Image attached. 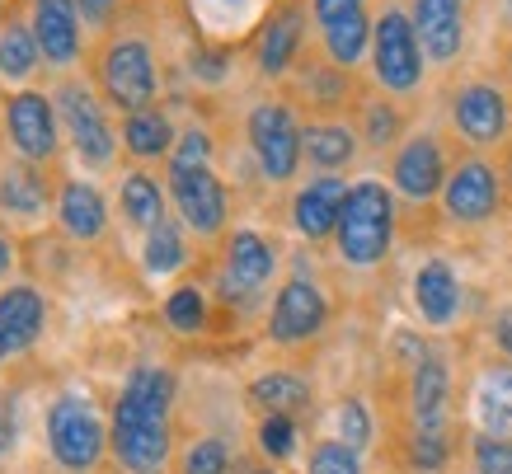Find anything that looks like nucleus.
I'll use <instances>...</instances> for the list:
<instances>
[{
	"mask_svg": "<svg viewBox=\"0 0 512 474\" xmlns=\"http://www.w3.org/2000/svg\"><path fill=\"white\" fill-rule=\"evenodd\" d=\"M409 456H414L419 470H442V465H447V437H442V432H414Z\"/></svg>",
	"mask_w": 512,
	"mask_h": 474,
	"instance_id": "39",
	"label": "nucleus"
},
{
	"mask_svg": "<svg viewBox=\"0 0 512 474\" xmlns=\"http://www.w3.org/2000/svg\"><path fill=\"white\" fill-rule=\"evenodd\" d=\"M165 320L179 329V334H198L202 324H207V301H202L198 287H179L165 301Z\"/></svg>",
	"mask_w": 512,
	"mask_h": 474,
	"instance_id": "33",
	"label": "nucleus"
},
{
	"mask_svg": "<svg viewBox=\"0 0 512 474\" xmlns=\"http://www.w3.org/2000/svg\"><path fill=\"white\" fill-rule=\"evenodd\" d=\"M311 474H362V460H357L353 446L343 442H320L311 451Z\"/></svg>",
	"mask_w": 512,
	"mask_h": 474,
	"instance_id": "35",
	"label": "nucleus"
},
{
	"mask_svg": "<svg viewBox=\"0 0 512 474\" xmlns=\"http://www.w3.org/2000/svg\"><path fill=\"white\" fill-rule=\"evenodd\" d=\"M38 57H43V47L29 29H5V38H0V76L24 80L38 66Z\"/></svg>",
	"mask_w": 512,
	"mask_h": 474,
	"instance_id": "31",
	"label": "nucleus"
},
{
	"mask_svg": "<svg viewBox=\"0 0 512 474\" xmlns=\"http://www.w3.org/2000/svg\"><path fill=\"white\" fill-rule=\"evenodd\" d=\"M10 268H15V245H10V240L0 235V277L10 273Z\"/></svg>",
	"mask_w": 512,
	"mask_h": 474,
	"instance_id": "45",
	"label": "nucleus"
},
{
	"mask_svg": "<svg viewBox=\"0 0 512 474\" xmlns=\"http://www.w3.org/2000/svg\"><path fill=\"white\" fill-rule=\"evenodd\" d=\"M174 376L165 367H137L127 376L113 418H170Z\"/></svg>",
	"mask_w": 512,
	"mask_h": 474,
	"instance_id": "17",
	"label": "nucleus"
},
{
	"mask_svg": "<svg viewBox=\"0 0 512 474\" xmlns=\"http://www.w3.org/2000/svg\"><path fill=\"white\" fill-rule=\"evenodd\" d=\"M320 324H325V296H320V287L306 282V277L287 282L278 291V301H273L268 334L278 338V343H301V338L320 334Z\"/></svg>",
	"mask_w": 512,
	"mask_h": 474,
	"instance_id": "9",
	"label": "nucleus"
},
{
	"mask_svg": "<svg viewBox=\"0 0 512 474\" xmlns=\"http://www.w3.org/2000/svg\"><path fill=\"white\" fill-rule=\"evenodd\" d=\"M395 127H400L395 108H386V104H372V108H367V132H372L376 146H386V141L395 137Z\"/></svg>",
	"mask_w": 512,
	"mask_h": 474,
	"instance_id": "41",
	"label": "nucleus"
},
{
	"mask_svg": "<svg viewBox=\"0 0 512 474\" xmlns=\"http://www.w3.org/2000/svg\"><path fill=\"white\" fill-rule=\"evenodd\" d=\"M339 442L353 446V451H362V446L372 442V418H367V409L357 399L339 404Z\"/></svg>",
	"mask_w": 512,
	"mask_h": 474,
	"instance_id": "38",
	"label": "nucleus"
},
{
	"mask_svg": "<svg viewBox=\"0 0 512 474\" xmlns=\"http://www.w3.org/2000/svg\"><path fill=\"white\" fill-rule=\"evenodd\" d=\"M395 188L414 202L433 198L437 188H442V151H437L433 137H414L400 151V160H395Z\"/></svg>",
	"mask_w": 512,
	"mask_h": 474,
	"instance_id": "21",
	"label": "nucleus"
},
{
	"mask_svg": "<svg viewBox=\"0 0 512 474\" xmlns=\"http://www.w3.org/2000/svg\"><path fill=\"white\" fill-rule=\"evenodd\" d=\"M226 470H231V451H226V442H217V437L193 442L184 451V474H226Z\"/></svg>",
	"mask_w": 512,
	"mask_h": 474,
	"instance_id": "34",
	"label": "nucleus"
},
{
	"mask_svg": "<svg viewBox=\"0 0 512 474\" xmlns=\"http://www.w3.org/2000/svg\"><path fill=\"white\" fill-rule=\"evenodd\" d=\"M343 202H348V184L343 179H315L311 188H301L296 193V230L306 235V240H325L339 230V216H343Z\"/></svg>",
	"mask_w": 512,
	"mask_h": 474,
	"instance_id": "16",
	"label": "nucleus"
},
{
	"mask_svg": "<svg viewBox=\"0 0 512 474\" xmlns=\"http://www.w3.org/2000/svg\"><path fill=\"white\" fill-rule=\"evenodd\" d=\"M273 277V249L259 240L254 230H235L226 245V263H221V291L226 296H249Z\"/></svg>",
	"mask_w": 512,
	"mask_h": 474,
	"instance_id": "12",
	"label": "nucleus"
},
{
	"mask_svg": "<svg viewBox=\"0 0 512 474\" xmlns=\"http://www.w3.org/2000/svg\"><path fill=\"white\" fill-rule=\"evenodd\" d=\"M47 324V301L33 287H10L0 291V362H10L19 352H29L38 343Z\"/></svg>",
	"mask_w": 512,
	"mask_h": 474,
	"instance_id": "10",
	"label": "nucleus"
},
{
	"mask_svg": "<svg viewBox=\"0 0 512 474\" xmlns=\"http://www.w3.org/2000/svg\"><path fill=\"white\" fill-rule=\"evenodd\" d=\"M146 273H179L184 268V235H179V226H170V221H160L156 230H146Z\"/></svg>",
	"mask_w": 512,
	"mask_h": 474,
	"instance_id": "30",
	"label": "nucleus"
},
{
	"mask_svg": "<svg viewBox=\"0 0 512 474\" xmlns=\"http://www.w3.org/2000/svg\"><path fill=\"white\" fill-rule=\"evenodd\" d=\"M0 207L10 216H43L47 184L33 165H5L0 169Z\"/></svg>",
	"mask_w": 512,
	"mask_h": 474,
	"instance_id": "25",
	"label": "nucleus"
},
{
	"mask_svg": "<svg viewBox=\"0 0 512 474\" xmlns=\"http://www.w3.org/2000/svg\"><path fill=\"white\" fill-rule=\"evenodd\" d=\"M456 127L470 141H498L508 132V104L494 85H470L456 94Z\"/></svg>",
	"mask_w": 512,
	"mask_h": 474,
	"instance_id": "18",
	"label": "nucleus"
},
{
	"mask_svg": "<svg viewBox=\"0 0 512 474\" xmlns=\"http://www.w3.org/2000/svg\"><path fill=\"white\" fill-rule=\"evenodd\" d=\"M315 15H320V29H325L329 57L343 66H353L357 57H362L367 38H372L362 0H315Z\"/></svg>",
	"mask_w": 512,
	"mask_h": 474,
	"instance_id": "13",
	"label": "nucleus"
},
{
	"mask_svg": "<svg viewBox=\"0 0 512 474\" xmlns=\"http://www.w3.org/2000/svg\"><path fill=\"white\" fill-rule=\"evenodd\" d=\"M123 137H127V151L141 155V160L170 151V123H165L160 113H151V108H141V113H132V118H127Z\"/></svg>",
	"mask_w": 512,
	"mask_h": 474,
	"instance_id": "29",
	"label": "nucleus"
},
{
	"mask_svg": "<svg viewBox=\"0 0 512 474\" xmlns=\"http://www.w3.org/2000/svg\"><path fill=\"white\" fill-rule=\"evenodd\" d=\"M390 235H395V202H390V188L372 184V179L348 188L339 230H334L343 259L353 263V268H372V263L386 259Z\"/></svg>",
	"mask_w": 512,
	"mask_h": 474,
	"instance_id": "1",
	"label": "nucleus"
},
{
	"mask_svg": "<svg viewBox=\"0 0 512 474\" xmlns=\"http://www.w3.org/2000/svg\"><path fill=\"white\" fill-rule=\"evenodd\" d=\"M57 104H62V113H66V127H71V141H76L80 160H85V165H109L113 132H109V118L99 113V104H94L80 85H66Z\"/></svg>",
	"mask_w": 512,
	"mask_h": 474,
	"instance_id": "11",
	"label": "nucleus"
},
{
	"mask_svg": "<svg viewBox=\"0 0 512 474\" xmlns=\"http://www.w3.org/2000/svg\"><path fill=\"white\" fill-rule=\"evenodd\" d=\"M123 216L141 230H156L165 221V198H160V184L146 179V174H127L123 179Z\"/></svg>",
	"mask_w": 512,
	"mask_h": 474,
	"instance_id": "27",
	"label": "nucleus"
},
{
	"mask_svg": "<svg viewBox=\"0 0 512 474\" xmlns=\"http://www.w3.org/2000/svg\"><path fill=\"white\" fill-rule=\"evenodd\" d=\"M475 465H480V474H512V437L480 432L475 437Z\"/></svg>",
	"mask_w": 512,
	"mask_h": 474,
	"instance_id": "37",
	"label": "nucleus"
},
{
	"mask_svg": "<svg viewBox=\"0 0 512 474\" xmlns=\"http://www.w3.org/2000/svg\"><path fill=\"white\" fill-rule=\"evenodd\" d=\"M113 451L132 474L170 465V418H113Z\"/></svg>",
	"mask_w": 512,
	"mask_h": 474,
	"instance_id": "7",
	"label": "nucleus"
},
{
	"mask_svg": "<svg viewBox=\"0 0 512 474\" xmlns=\"http://www.w3.org/2000/svg\"><path fill=\"white\" fill-rule=\"evenodd\" d=\"M207 155H212L207 132H184V141H179V151H174V165L170 169H207Z\"/></svg>",
	"mask_w": 512,
	"mask_h": 474,
	"instance_id": "40",
	"label": "nucleus"
},
{
	"mask_svg": "<svg viewBox=\"0 0 512 474\" xmlns=\"http://www.w3.org/2000/svg\"><path fill=\"white\" fill-rule=\"evenodd\" d=\"M170 193L184 226H193L198 235H217L226 226V188L207 169H170Z\"/></svg>",
	"mask_w": 512,
	"mask_h": 474,
	"instance_id": "6",
	"label": "nucleus"
},
{
	"mask_svg": "<svg viewBox=\"0 0 512 474\" xmlns=\"http://www.w3.org/2000/svg\"><path fill=\"white\" fill-rule=\"evenodd\" d=\"M99 80H104V90L118 108H141L151 104V94H156V62H151V52L141 43H113L104 52V66H99Z\"/></svg>",
	"mask_w": 512,
	"mask_h": 474,
	"instance_id": "3",
	"label": "nucleus"
},
{
	"mask_svg": "<svg viewBox=\"0 0 512 474\" xmlns=\"http://www.w3.org/2000/svg\"><path fill=\"white\" fill-rule=\"evenodd\" d=\"M10 442H15V423H10V413L0 409V460H5V451H10Z\"/></svg>",
	"mask_w": 512,
	"mask_h": 474,
	"instance_id": "44",
	"label": "nucleus"
},
{
	"mask_svg": "<svg viewBox=\"0 0 512 474\" xmlns=\"http://www.w3.org/2000/svg\"><path fill=\"white\" fill-rule=\"evenodd\" d=\"M376 43V76L386 90H414L423 76V47H419V33L404 15H386L376 24L372 33Z\"/></svg>",
	"mask_w": 512,
	"mask_h": 474,
	"instance_id": "4",
	"label": "nucleus"
},
{
	"mask_svg": "<svg viewBox=\"0 0 512 474\" xmlns=\"http://www.w3.org/2000/svg\"><path fill=\"white\" fill-rule=\"evenodd\" d=\"M414 306H419V315L428 324H437V329L456 320V310H461V282H456V273H451L442 259L419 268V277H414Z\"/></svg>",
	"mask_w": 512,
	"mask_h": 474,
	"instance_id": "22",
	"label": "nucleus"
},
{
	"mask_svg": "<svg viewBox=\"0 0 512 474\" xmlns=\"http://www.w3.org/2000/svg\"><path fill=\"white\" fill-rule=\"evenodd\" d=\"M249 399L254 404H264L268 413H301L306 404H311V385L301 381V376H292V371H264L259 381L249 385Z\"/></svg>",
	"mask_w": 512,
	"mask_h": 474,
	"instance_id": "26",
	"label": "nucleus"
},
{
	"mask_svg": "<svg viewBox=\"0 0 512 474\" xmlns=\"http://www.w3.org/2000/svg\"><path fill=\"white\" fill-rule=\"evenodd\" d=\"M419 47L437 62H451L461 52V0H419L414 15Z\"/></svg>",
	"mask_w": 512,
	"mask_h": 474,
	"instance_id": "19",
	"label": "nucleus"
},
{
	"mask_svg": "<svg viewBox=\"0 0 512 474\" xmlns=\"http://www.w3.org/2000/svg\"><path fill=\"white\" fill-rule=\"evenodd\" d=\"M475 413L494 437H512V367H489L475 390Z\"/></svg>",
	"mask_w": 512,
	"mask_h": 474,
	"instance_id": "24",
	"label": "nucleus"
},
{
	"mask_svg": "<svg viewBox=\"0 0 512 474\" xmlns=\"http://www.w3.org/2000/svg\"><path fill=\"white\" fill-rule=\"evenodd\" d=\"M76 5H80V19H85V24H109L118 0H76Z\"/></svg>",
	"mask_w": 512,
	"mask_h": 474,
	"instance_id": "42",
	"label": "nucleus"
},
{
	"mask_svg": "<svg viewBox=\"0 0 512 474\" xmlns=\"http://www.w3.org/2000/svg\"><path fill=\"white\" fill-rule=\"evenodd\" d=\"M301 151L311 155L320 169H339L353 160V132L348 127H306Z\"/></svg>",
	"mask_w": 512,
	"mask_h": 474,
	"instance_id": "28",
	"label": "nucleus"
},
{
	"mask_svg": "<svg viewBox=\"0 0 512 474\" xmlns=\"http://www.w3.org/2000/svg\"><path fill=\"white\" fill-rule=\"evenodd\" d=\"M296 38H301V15H282L278 24H268V33H264V47H259V62H264V71H268V76H278L282 66L292 62Z\"/></svg>",
	"mask_w": 512,
	"mask_h": 474,
	"instance_id": "32",
	"label": "nucleus"
},
{
	"mask_svg": "<svg viewBox=\"0 0 512 474\" xmlns=\"http://www.w3.org/2000/svg\"><path fill=\"white\" fill-rule=\"evenodd\" d=\"M442 193H447V212L456 216V221H484V216H494V207H498V179H494V169L480 165V160H470V165L456 169Z\"/></svg>",
	"mask_w": 512,
	"mask_h": 474,
	"instance_id": "15",
	"label": "nucleus"
},
{
	"mask_svg": "<svg viewBox=\"0 0 512 474\" xmlns=\"http://www.w3.org/2000/svg\"><path fill=\"white\" fill-rule=\"evenodd\" d=\"M33 38L43 47L47 62H76L80 29H76V0H38L33 5Z\"/></svg>",
	"mask_w": 512,
	"mask_h": 474,
	"instance_id": "14",
	"label": "nucleus"
},
{
	"mask_svg": "<svg viewBox=\"0 0 512 474\" xmlns=\"http://www.w3.org/2000/svg\"><path fill=\"white\" fill-rule=\"evenodd\" d=\"M193 71H198L202 80H221V71H226V57H212V52H198V57H193Z\"/></svg>",
	"mask_w": 512,
	"mask_h": 474,
	"instance_id": "43",
	"label": "nucleus"
},
{
	"mask_svg": "<svg viewBox=\"0 0 512 474\" xmlns=\"http://www.w3.org/2000/svg\"><path fill=\"white\" fill-rule=\"evenodd\" d=\"M447 395H451L447 367L437 357H423L419 367H414V390H409L419 432H442V423H447Z\"/></svg>",
	"mask_w": 512,
	"mask_h": 474,
	"instance_id": "23",
	"label": "nucleus"
},
{
	"mask_svg": "<svg viewBox=\"0 0 512 474\" xmlns=\"http://www.w3.org/2000/svg\"><path fill=\"white\" fill-rule=\"evenodd\" d=\"M259 446H264L273 460H287L296 451V423L287 413H268L264 428H259Z\"/></svg>",
	"mask_w": 512,
	"mask_h": 474,
	"instance_id": "36",
	"label": "nucleus"
},
{
	"mask_svg": "<svg viewBox=\"0 0 512 474\" xmlns=\"http://www.w3.org/2000/svg\"><path fill=\"white\" fill-rule=\"evenodd\" d=\"M249 141H254V155H259V165H264L268 179H292L296 174L301 132H296L292 113L282 104L254 108V118H249Z\"/></svg>",
	"mask_w": 512,
	"mask_h": 474,
	"instance_id": "5",
	"label": "nucleus"
},
{
	"mask_svg": "<svg viewBox=\"0 0 512 474\" xmlns=\"http://www.w3.org/2000/svg\"><path fill=\"white\" fill-rule=\"evenodd\" d=\"M5 123H10V141L24 160H52L57 151V113L43 94H15L5 104Z\"/></svg>",
	"mask_w": 512,
	"mask_h": 474,
	"instance_id": "8",
	"label": "nucleus"
},
{
	"mask_svg": "<svg viewBox=\"0 0 512 474\" xmlns=\"http://www.w3.org/2000/svg\"><path fill=\"white\" fill-rule=\"evenodd\" d=\"M57 221H62V230L71 240L90 245V240H99L104 226H109V207H104V198H99L94 184L71 179V184L62 188V198H57Z\"/></svg>",
	"mask_w": 512,
	"mask_h": 474,
	"instance_id": "20",
	"label": "nucleus"
},
{
	"mask_svg": "<svg viewBox=\"0 0 512 474\" xmlns=\"http://www.w3.org/2000/svg\"><path fill=\"white\" fill-rule=\"evenodd\" d=\"M47 442H52V460L71 474H90L104 456V423L94 413L90 395L66 390L52 399L47 409Z\"/></svg>",
	"mask_w": 512,
	"mask_h": 474,
	"instance_id": "2",
	"label": "nucleus"
}]
</instances>
